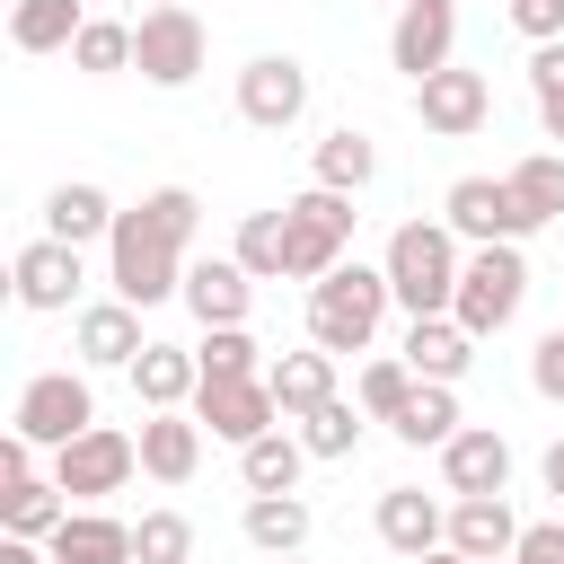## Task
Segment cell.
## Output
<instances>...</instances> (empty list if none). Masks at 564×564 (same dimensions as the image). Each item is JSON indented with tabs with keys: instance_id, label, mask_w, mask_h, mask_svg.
Returning a JSON list of instances; mask_svg holds the SVG:
<instances>
[{
	"instance_id": "obj_1",
	"label": "cell",
	"mask_w": 564,
	"mask_h": 564,
	"mask_svg": "<svg viewBox=\"0 0 564 564\" xmlns=\"http://www.w3.org/2000/svg\"><path fill=\"white\" fill-rule=\"evenodd\" d=\"M194 220H203L194 185H159V194H141V203L115 220V238H106V282H115L123 308L185 300V264H194L185 247H194Z\"/></svg>"
},
{
	"instance_id": "obj_2",
	"label": "cell",
	"mask_w": 564,
	"mask_h": 564,
	"mask_svg": "<svg viewBox=\"0 0 564 564\" xmlns=\"http://www.w3.org/2000/svg\"><path fill=\"white\" fill-rule=\"evenodd\" d=\"M388 291H397V308L405 317H449V300H458V273H467V256H458V229L449 220H405L397 238H388Z\"/></svg>"
},
{
	"instance_id": "obj_3",
	"label": "cell",
	"mask_w": 564,
	"mask_h": 564,
	"mask_svg": "<svg viewBox=\"0 0 564 564\" xmlns=\"http://www.w3.org/2000/svg\"><path fill=\"white\" fill-rule=\"evenodd\" d=\"M388 264H335L326 282H308V344L317 352H370V335H379V317H388Z\"/></svg>"
},
{
	"instance_id": "obj_4",
	"label": "cell",
	"mask_w": 564,
	"mask_h": 564,
	"mask_svg": "<svg viewBox=\"0 0 564 564\" xmlns=\"http://www.w3.org/2000/svg\"><path fill=\"white\" fill-rule=\"evenodd\" d=\"M520 300H529V256H520V247H467V273H458L449 317L485 344V335H502V326L520 317Z\"/></svg>"
},
{
	"instance_id": "obj_5",
	"label": "cell",
	"mask_w": 564,
	"mask_h": 564,
	"mask_svg": "<svg viewBox=\"0 0 564 564\" xmlns=\"http://www.w3.org/2000/svg\"><path fill=\"white\" fill-rule=\"evenodd\" d=\"M203 62H212V35H203L194 9H141V26H132V70H141L150 88H194Z\"/></svg>"
},
{
	"instance_id": "obj_6",
	"label": "cell",
	"mask_w": 564,
	"mask_h": 564,
	"mask_svg": "<svg viewBox=\"0 0 564 564\" xmlns=\"http://www.w3.org/2000/svg\"><path fill=\"white\" fill-rule=\"evenodd\" d=\"M132 467H141V432H115V423H88L70 449H53V485H62L79 511L106 502V494H123Z\"/></svg>"
},
{
	"instance_id": "obj_7",
	"label": "cell",
	"mask_w": 564,
	"mask_h": 564,
	"mask_svg": "<svg viewBox=\"0 0 564 564\" xmlns=\"http://www.w3.org/2000/svg\"><path fill=\"white\" fill-rule=\"evenodd\" d=\"M291 212V282H326L335 264H344V247H352V194H326V185H308V194H291L282 203Z\"/></svg>"
},
{
	"instance_id": "obj_8",
	"label": "cell",
	"mask_w": 564,
	"mask_h": 564,
	"mask_svg": "<svg viewBox=\"0 0 564 564\" xmlns=\"http://www.w3.org/2000/svg\"><path fill=\"white\" fill-rule=\"evenodd\" d=\"M88 423H97V397H88L79 370H35L18 388V414H9V432H26L35 449H70Z\"/></svg>"
},
{
	"instance_id": "obj_9",
	"label": "cell",
	"mask_w": 564,
	"mask_h": 564,
	"mask_svg": "<svg viewBox=\"0 0 564 564\" xmlns=\"http://www.w3.org/2000/svg\"><path fill=\"white\" fill-rule=\"evenodd\" d=\"M441 220H449L467 247H520V238H529V212L511 203L502 176H458V185L441 194Z\"/></svg>"
},
{
	"instance_id": "obj_10",
	"label": "cell",
	"mask_w": 564,
	"mask_h": 564,
	"mask_svg": "<svg viewBox=\"0 0 564 564\" xmlns=\"http://www.w3.org/2000/svg\"><path fill=\"white\" fill-rule=\"evenodd\" d=\"M194 423H203L212 441L247 449V441L282 432V405H273V388H264V379H203V388H194Z\"/></svg>"
},
{
	"instance_id": "obj_11",
	"label": "cell",
	"mask_w": 564,
	"mask_h": 564,
	"mask_svg": "<svg viewBox=\"0 0 564 564\" xmlns=\"http://www.w3.org/2000/svg\"><path fill=\"white\" fill-rule=\"evenodd\" d=\"M238 115H247L256 132H291V123L308 115V70H300L291 53H256V62L238 70Z\"/></svg>"
},
{
	"instance_id": "obj_12",
	"label": "cell",
	"mask_w": 564,
	"mask_h": 564,
	"mask_svg": "<svg viewBox=\"0 0 564 564\" xmlns=\"http://www.w3.org/2000/svg\"><path fill=\"white\" fill-rule=\"evenodd\" d=\"M449 53H458V9L449 0H405L397 26H388V62L423 88L432 70H449Z\"/></svg>"
},
{
	"instance_id": "obj_13",
	"label": "cell",
	"mask_w": 564,
	"mask_h": 564,
	"mask_svg": "<svg viewBox=\"0 0 564 564\" xmlns=\"http://www.w3.org/2000/svg\"><path fill=\"white\" fill-rule=\"evenodd\" d=\"M79 247H62V238H26L18 256H9V291H18V308H35V317H53V308H70L79 300Z\"/></svg>"
},
{
	"instance_id": "obj_14",
	"label": "cell",
	"mask_w": 564,
	"mask_h": 564,
	"mask_svg": "<svg viewBox=\"0 0 564 564\" xmlns=\"http://www.w3.org/2000/svg\"><path fill=\"white\" fill-rule=\"evenodd\" d=\"M414 115H423V132H441V141H467V132H485V115H494V88H485V70H432L423 88H414Z\"/></svg>"
},
{
	"instance_id": "obj_15",
	"label": "cell",
	"mask_w": 564,
	"mask_h": 564,
	"mask_svg": "<svg viewBox=\"0 0 564 564\" xmlns=\"http://www.w3.org/2000/svg\"><path fill=\"white\" fill-rule=\"evenodd\" d=\"M185 308H194L203 326H247L256 273H247L238 256H194V264H185Z\"/></svg>"
},
{
	"instance_id": "obj_16",
	"label": "cell",
	"mask_w": 564,
	"mask_h": 564,
	"mask_svg": "<svg viewBox=\"0 0 564 564\" xmlns=\"http://www.w3.org/2000/svg\"><path fill=\"white\" fill-rule=\"evenodd\" d=\"M70 352H79L88 370H132V361L150 352V335H141V308H123V300H97V308H79V326H70Z\"/></svg>"
},
{
	"instance_id": "obj_17",
	"label": "cell",
	"mask_w": 564,
	"mask_h": 564,
	"mask_svg": "<svg viewBox=\"0 0 564 564\" xmlns=\"http://www.w3.org/2000/svg\"><path fill=\"white\" fill-rule=\"evenodd\" d=\"M379 546L414 564V555L449 546V511H441L423 485H388V494H379Z\"/></svg>"
},
{
	"instance_id": "obj_18",
	"label": "cell",
	"mask_w": 564,
	"mask_h": 564,
	"mask_svg": "<svg viewBox=\"0 0 564 564\" xmlns=\"http://www.w3.org/2000/svg\"><path fill=\"white\" fill-rule=\"evenodd\" d=\"M441 485L467 502V494H502L511 485V441L494 432V423H467L449 449H441Z\"/></svg>"
},
{
	"instance_id": "obj_19",
	"label": "cell",
	"mask_w": 564,
	"mask_h": 564,
	"mask_svg": "<svg viewBox=\"0 0 564 564\" xmlns=\"http://www.w3.org/2000/svg\"><path fill=\"white\" fill-rule=\"evenodd\" d=\"M467 361H476V335H467L458 317H414V326H405V370H414V379L458 388Z\"/></svg>"
},
{
	"instance_id": "obj_20",
	"label": "cell",
	"mask_w": 564,
	"mask_h": 564,
	"mask_svg": "<svg viewBox=\"0 0 564 564\" xmlns=\"http://www.w3.org/2000/svg\"><path fill=\"white\" fill-rule=\"evenodd\" d=\"M264 388H273V405H282V423H308L317 405H335L344 388H335V352H282L273 370H264Z\"/></svg>"
},
{
	"instance_id": "obj_21",
	"label": "cell",
	"mask_w": 564,
	"mask_h": 564,
	"mask_svg": "<svg viewBox=\"0 0 564 564\" xmlns=\"http://www.w3.org/2000/svg\"><path fill=\"white\" fill-rule=\"evenodd\" d=\"M520 529H529V520H511V502H502V494H467V502H449V546H458L467 564L511 555V546H520Z\"/></svg>"
},
{
	"instance_id": "obj_22",
	"label": "cell",
	"mask_w": 564,
	"mask_h": 564,
	"mask_svg": "<svg viewBox=\"0 0 564 564\" xmlns=\"http://www.w3.org/2000/svg\"><path fill=\"white\" fill-rule=\"evenodd\" d=\"M53 564H132V520L115 511H70L53 538H44Z\"/></svg>"
},
{
	"instance_id": "obj_23",
	"label": "cell",
	"mask_w": 564,
	"mask_h": 564,
	"mask_svg": "<svg viewBox=\"0 0 564 564\" xmlns=\"http://www.w3.org/2000/svg\"><path fill=\"white\" fill-rule=\"evenodd\" d=\"M115 194L106 185H53L44 194V238H62V247H88V238H115Z\"/></svg>"
},
{
	"instance_id": "obj_24",
	"label": "cell",
	"mask_w": 564,
	"mask_h": 564,
	"mask_svg": "<svg viewBox=\"0 0 564 564\" xmlns=\"http://www.w3.org/2000/svg\"><path fill=\"white\" fill-rule=\"evenodd\" d=\"M194 388H203V361H194L185 344H150V352L132 361V397H141L150 414H185Z\"/></svg>"
},
{
	"instance_id": "obj_25",
	"label": "cell",
	"mask_w": 564,
	"mask_h": 564,
	"mask_svg": "<svg viewBox=\"0 0 564 564\" xmlns=\"http://www.w3.org/2000/svg\"><path fill=\"white\" fill-rule=\"evenodd\" d=\"M194 467H203V423H194V414H150V423H141V476L194 485Z\"/></svg>"
},
{
	"instance_id": "obj_26",
	"label": "cell",
	"mask_w": 564,
	"mask_h": 564,
	"mask_svg": "<svg viewBox=\"0 0 564 564\" xmlns=\"http://www.w3.org/2000/svg\"><path fill=\"white\" fill-rule=\"evenodd\" d=\"M70 520V494L53 485V476H26V485H0V538H53Z\"/></svg>"
},
{
	"instance_id": "obj_27",
	"label": "cell",
	"mask_w": 564,
	"mask_h": 564,
	"mask_svg": "<svg viewBox=\"0 0 564 564\" xmlns=\"http://www.w3.org/2000/svg\"><path fill=\"white\" fill-rule=\"evenodd\" d=\"M229 256H238L256 282H291V212H282V203H273V212H247L238 238H229Z\"/></svg>"
},
{
	"instance_id": "obj_28",
	"label": "cell",
	"mask_w": 564,
	"mask_h": 564,
	"mask_svg": "<svg viewBox=\"0 0 564 564\" xmlns=\"http://www.w3.org/2000/svg\"><path fill=\"white\" fill-rule=\"evenodd\" d=\"M79 26H88L79 0H18V9H9V44H18V53H70Z\"/></svg>"
},
{
	"instance_id": "obj_29",
	"label": "cell",
	"mask_w": 564,
	"mask_h": 564,
	"mask_svg": "<svg viewBox=\"0 0 564 564\" xmlns=\"http://www.w3.org/2000/svg\"><path fill=\"white\" fill-rule=\"evenodd\" d=\"M247 546L256 555H300L308 546V502L300 494H247Z\"/></svg>"
},
{
	"instance_id": "obj_30",
	"label": "cell",
	"mask_w": 564,
	"mask_h": 564,
	"mask_svg": "<svg viewBox=\"0 0 564 564\" xmlns=\"http://www.w3.org/2000/svg\"><path fill=\"white\" fill-rule=\"evenodd\" d=\"M308 176H317L326 194H361V185L379 176V150H370V132H352V123H344V132H326V141H317V159H308Z\"/></svg>"
},
{
	"instance_id": "obj_31",
	"label": "cell",
	"mask_w": 564,
	"mask_h": 564,
	"mask_svg": "<svg viewBox=\"0 0 564 564\" xmlns=\"http://www.w3.org/2000/svg\"><path fill=\"white\" fill-rule=\"evenodd\" d=\"M388 432H397V441H405V449H449V441H458V432H467V423H458V397H449V388H432V379H423V388H414V397H405V414H397V423H388Z\"/></svg>"
},
{
	"instance_id": "obj_32",
	"label": "cell",
	"mask_w": 564,
	"mask_h": 564,
	"mask_svg": "<svg viewBox=\"0 0 564 564\" xmlns=\"http://www.w3.org/2000/svg\"><path fill=\"white\" fill-rule=\"evenodd\" d=\"M300 467H308L300 432H264V441H247V449H238L247 494H300Z\"/></svg>"
},
{
	"instance_id": "obj_33",
	"label": "cell",
	"mask_w": 564,
	"mask_h": 564,
	"mask_svg": "<svg viewBox=\"0 0 564 564\" xmlns=\"http://www.w3.org/2000/svg\"><path fill=\"white\" fill-rule=\"evenodd\" d=\"M502 185H511V203L529 212V229L564 220V150H529V159H520V167H511Z\"/></svg>"
},
{
	"instance_id": "obj_34",
	"label": "cell",
	"mask_w": 564,
	"mask_h": 564,
	"mask_svg": "<svg viewBox=\"0 0 564 564\" xmlns=\"http://www.w3.org/2000/svg\"><path fill=\"white\" fill-rule=\"evenodd\" d=\"M194 361H203V379H264V370H273V361L256 352V335H247V326H203Z\"/></svg>"
},
{
	"instance_id": "obj_35",
	"label": "cell",
	"mask_w": 564,
	"mask_h": 564,
	"mask_svg": "<svg viewBox=\"0 0 564 564\" xmlns=\"http://www.w3.org/2000/svg\"><path fill=\"white\" fill-rule=\"evenodd\" d=\"M361 423H370L361 397H335V405H317V414L300 423V449H308V458H352V449H361Z\"/></svg>"
},
{
	"instance_id": "obj_36",
	"label": "cell",
	"mask_w": 564,
	"mask_h": 564,
	"mask_svg": "<svg viewBox=\"0 0 564 564\" xmlns=\"http://www.w3.org/2000/svg\"><path fill=\"white\" fill-rule=\"evenodd\" d=\"M70 70H88V79L132 70V26H123V18H88V26H79V44H70Z\"/></svg>"
},
{
	"instance_id": "obj_37",
	"label": "cell",
	"mask_w": 564,
	"mask_h": 564,
	"mask_svg": "<svg viewBox=\"0 0 564 564\" xmlns=\"http://www.w3.org/2000/svg\"><path fill=\"white\" fill-rule=\"evenodd\" d=\"M414 388H423V379L405 370V352H397V361H361V379H352V397H361V414H370V423H397Z\"/></svg>"
},
{
	"instance_id": "obj_38",
	"label": "cell",
	"mask_w": 564,
	"mask_h": 564,
	"mask_svg": "<svg viewBox=\"0 0 564 564\" xmlns=\"http://www.w3.org/2000/svg\"><path fill=\"white\" fill-rule=\"evenodd\" d=\"M132 564H194V520L185 511H141L132 520Z\"/></svg>"
},
{
	"instance_id": "obj_39",
	"label": "cell",
	"mask_w": 564,
	"mask_h": 564,
	"mask_svg": "<svg viewBox=\"0 0 564 564\" xmlns=\"http://www.w3.org/2000/svg\"><path fill=\"white\" fill-rule=\"evenodd\" d=\"M529 97H538V132L564 141V44H538L529 53Z\"/></svg>"
},
{
	"instance_id": "obj_40",
	"label": "cell",
	"mask_w": 564,
	"mask_h": 564,
	"mask_svg": "<svg viewBox=\"0 0 564 564\" xmlns=\"http://www.w3.org/2000/svg\"><path fill=\"white\" fill-rule=\"evenodd\" d=\"M529 388H538L546 405H564V317L538 335V352H529Z\"/></svg>"
},
{
	"instance_id": "obj_41",
	"label": "cell",
	"mask_w": 564,
	"mask_h": 564,
	"mask_svg": "<svg viewBox=\"0 0 564 564\" xmlns=\"http://www.w3.org/2000/svg\"><path fill=\"white\" fill-rule=\"evenodd\" d=\"M511 564H564V511L555 520H529L520 546H511Z\"/></svg>"
},
{
	"instance_id": "obj_42",
	"label": "cell",
	"mask_w": 564,
	"mask_h": 564,
	"mask_svg": "<svg viewBox=\"0 0 564 564\" xmlns=\"http://www.w3.org/2000/svg\"><path fill=\"white\" fill-rule=\"evenodd\" d=\"M511 26L529 44H564V0H511Z\"/></svg>"
},
{
	"instance_id": "obj_43",
	"label": "cell",
	"mask_w": 564,
	"mask_h": 564,
	"mask_svg": "<svg viewBox=\"0 0 564 564\" xmlns=\"http://www.w3.org/2000/svg\"><path fill=\"white\" fill-rule=\"evenodd\" d=\"M26 476H35V441L9 432V441H0V485H26Z\"/></svg>"
},
{
	"instance_id": "obj_44",
	"label": "cell",
	"mask_w": 564,
	"mask_h": 564,
	"mask_svg": "<svg viewBox=\"0 0 564 564\" xmlns=\"http://www.w3.org/2000/svg\"><path fill=\"white\" fill-rule=\"evenodd\" d=\"M538 485L555 494V511H564V441H546V458H538Z\"/></svg>"
},
{
	"instance_id": "obj_45",
	"label": "cell",
	"mask_w": 564,
	"mask_h": 564,
	"mask_svg": "<svg viewBox=\"0 0 564 564\" xmlns=\"http://www.w3.org/2000/svg\"><path fill=\"white\" fill-rule=\"evenodd\" d=\"M0 564H53V555H35V538H0Z\"/></svg>"
},
{
	"instance_id": "obj_46",
	"label": "cell",
	"mask_w": 564,
	"mask_h": 564,
	"mask_svg": "<svg viewBox=\"0 0 564 564\" xmlns=\"http://www.w3.org/2000/svg\"><path fill=\"white\" fill-rule=\"evenodd\" d=\"M414 564H467V555H458V546H432V555H414Z\"/></svg>"
},
{
	"instance_id": "obj_47",
	"label": "cell",
	"mask_w": 564,
	"mask_h": 564,
	"mask_svg": "<svg viewBox=\"0 0 564 564\" xmlns=\"http://www.w3.org/2000/svg\"><path fill=\"white\" fill-rule=\"evenodd\" d=\"M150 9H194V0H150Z\"/></svg>"
},
{
	"instance_id": "obj_48",
	"label": "cell",
	"mask_w": 564,
	"mask_h": 564,
	"mask_svg": "<svg viewBox=\"0 0 564 564\" xmlns=\"http://www.w3.org/2000/svg\"><path fill=\"white\" fill-rule=\"evenodd\" d=\"M264 564H300V555H264Z\"/></svg>"
},
{
	"instance_id": "obj_49",
	"label": "cell",
	"mask_w": 564,
	"mask_h": 564,
	"mask_svg": "<svg viewBox=\"0 0 564 564\" xmlns=\"http://www.w3.org/2000/svg\"><path fill=\"white\" fill-rule=\"evenodd\" d=\"M494 564H511V555H494Z\"/></svg>"
},
{
	"instance_id": "obj_50",
	"label": "cell",
	"mask_w": 564,
	"mask_h": 564,
	"mask_svg": "<svg viewBox=\"0 0 564 564\" xmlns=\"http://www.w3.org/2000/svg\"><path fill=\"white\" fill-rule=\"evenodd\" d=\"M397 9H405V0H397Z\"/></svg>"
}]
</instances>
